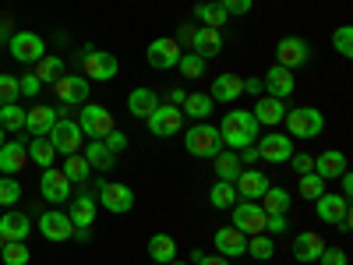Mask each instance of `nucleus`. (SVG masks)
I'll return each instance as SVG.
<instances>
[{"label":"nucleus","mask_w":353,"mask_h":265,"mask_svg":"<svg viewBox=\"0 0 353 265\" xmlns=\"http://www.w3.org/2000/svg\"><path fill=\"white\" fill-rule=\"evenodd\" d=\"M219 135H223L226 149H244V145L258 141L261 124L254 121V113H248V110H230L223 117V124H219Z\"/></svg>","instance_id":"f257e3e1"},{"label":"nucleus","mask_w":353,"mask_h":265,"mask_svg":"<svg viewBox=\"0 0 353 265\" xmlns=\"http://www.w3.org/2000/svg\"><path fill=\"white\" fill-rule=\"evenodd\" d=\"M283 124H286L290 138H304L307 141V138L321 135V128H325V113L314 110V106H293V110H286Z\"/></svg>","instance_id":"f03ea898"},{"label":"nucleus","mask_w":353,"mask_h":265,"mask_svg":"<svg viewBox=\"0 0 353 265\" xmlns=\"http://www.w3.org/2000/svg\"><path fill=\"white\" fill-rule=\"evenodd\" d=\"M314 213L321 223H329V226H339L343 233L353 230V216H350V202L339 195V191H325L321 198H314Z\"/></svg>","instance_id":"7ed1b4c3"},{"label":"nucleus","mask_w":353,"mask_h":265,"mask_svg":"<svg viewBox=\"0 0 353 265\" xmlns=\"http://www.w3.org/2000/svg\"><path fill=\"white\" fill-rule=\"evenodd\" d=\"M184 149L191 153V156H198V159H212V156H219L226 145H223V135H219V128H212V124H194L188 135H184Z\"/></svg>","instance_id":"20e7f679"},{"label":"nucleus","mask_w":353,"mask_h":265,"mask_svg":"<svg viewBox=\"0 0 353 265\" xmlns=\"http://www.w3.org/2000/svg\"><path fill=\"white\" fill-rule=\"evenodd\" d=\"M117 71H121V61H117L110 50L85 46V53H81V75L88 81H113Z\"/></svg>","instance_id":"39448f33"},{"label":"nucleus","mask_w":353,"mask_h":265,"mask_svg":"<svg viewBox=\"0 0 353 265\" xmlns=\"http://www.w3.org/2000/svg\"><path fill=\"white\" fill-rule=\"evenodd\" d=\"M145 124H149V131H152L156 138H173V135L184 131V113H181V106L159 103L149 117H145Z\"/></svg>","instance_id":"423d86ee"},{"label":"nucleus","mask_w":353,"mask_h":265,"mask_svg":"<svg viewBox=\"0 0 353 265\" xmlns=\"http://www.w3.org/2000/svg\"><path fill=\"white\" fill-rule=\"evenodd\" d=\"M106 213H117V216H124L134 209V191L121 181H103L99 184V198H96Z\"/></svg>","instance_id":"0eeeda50"},{"label":"nucleus","mask_w":353,"mask_h":265,"mask_svg":"<svg viewBox=\"0 0 353 265\" xmlns=\"http://www.w3.org/2000/svg\"><path fill=\"white\" fill-rule=\"evenodd\" d=\"M8 50H11L14 61H21V64H36V61L46 57V43H43L39 32H14L8 39Z\"/></svg>","instance_id":"6e6552de"},{"label":"nucleus","mask_w":353,"mask_h":265,"mask_svg":"<svg viewBox=\"0 0 353 265\" xmlns=\"http://www.w3.org/2000/svg\"><path fill=\"white\" fill-rule=\"evenodd\" d=\"M311 61V46H307V39H301V36H283L279 43H276V64L279 68H304Z\"/></svg>","instance_id":"1a4fd4ad"},{"label":"nucleus","mask_w":353,"mask_h":265,"mask_svg":"<svg viewBox=\"0 0 353 265\" xmlns=\"http://www.w3.org/2000/svg\"><path fill=\"white\" fill-rule=\"evenodd\" d=\"M78 128H81V135L103 141L117 124H113V113H110L106 106H81V113H78Z\"/></svg>","instance_id":"9d476101"},{"label":"nucleus","mask_w":353,"mask_h":265,"mask_svg":"<svg viewBox=\"0 0 353 265\" xmlns=\"http://www.w3.org/2000/svg\"><path fill=\"white\" fill-rule=\"evenodd\" d=\"M254 149H258V159L261 163H290L293 156V138L290 135H258L254 141Z\"/></svg>","instance_id":"9b49d317"},{"label":"nucleus","mask_w":353,"mask_h":265,"mask_svg":"<svg viewBox=\"0 0 353 265\" xmlns=\"http://www.w3.org/2000/svg\"><path fill=\"white\" fill-rule=\"evenodd\" d=\"M265 219H269V213H265L258 202H237L233 205V226L241 233H248V237L265 233Z\"/></svg>","instance_id":"f8f14e48"},{"label":"nucleus","mask_w":353,"mask_h":265,"mask_svg":"<svg viewBox=\"0 0 353 265\" xmlns=\"http://www.w3.org/2000/svg\"><path fill=\"white\" fill-rule=\"evenodd\" d=\"M46 138H50V145H53L61 156H74V153L81 149V141H85V135H81V128H78L74 121H57Z\"/></svg>","instance_id":"ddd939ff"},{"label":"nucleus","mask_w":353,"mask_h":265,"mask_svg":"<svg viewBox=\"0 0 353 265\" xmlns=\"http://www.w3.org/2000/svg\"><path fill=\"white\" fill-rule=\"evenodd\" d=\"M181 53H184V50L176 46L173 36H159V39L149 43V50H145V57H149V64H152L156 71H170V68H176Z\"/></svg>","instance_id":"4468645a"},{"label":"nucleus","mask_w":353,"mask_h":265,"mask_svg":"<svg viewBox=\"0 0 353 265\" xmlns=\"http://www.w3.org/2000/svg\"><path fill=\"white\" fill-rule=\"evenodd\" d=\"M39 233L46 241H71L74 237V223H71V216L68 213H57V209H50V213H43L39 216Z\"/></svg>","instance_id":"2eb2a0df"},{"label":"nucleus","mask_w":353,"mask_h":265,"mask_svg":"<svg viewBox=\"0 0 353 265\" xmlns=\"http://www.w3.org/2000/svg\"><path fill=\"white\" fill-rule=\"evenodd\" d=\"M261 85H265V92H269L272 99H290V96H293V88H297V78H293V71H290V68L272 64L269 71H265Z\"/></svg>","instance_id":"dca6fc26"},{"label":"nucleus","mask_w":353,"mask_h":265,"mask_svg":"<svg viewBox=\"0 0 353 265\" xmlns=\"http://www.w3.org/2000/svg\"><path fill=\"white\" fill-rule=\"evenodd\" d=\"M88 81L85 75L78 78V75H64L61 81L53 85V92H57V99H61V106H78V103H85L88 99Z\"/></svg>","instance_id":"f3484780"},{"label":"nucleus","mask_w":353,"mask_h":265,"mask_svg":"<svg viewBox=\"0 0 353 265\" xmlns=\"http://www.w3.org/2000/svg\"><path fill=\"white\" fill-rule=\"evenodd\" d=\"M269 177H265L261 170H241V177L233 181V188H237V198H244V202H261V195L269 191Z\"/></svg>","instance_id":"a211bd4d"},{"label":"nucleus","mask_w":353,"mask_h":265,"mask_svg":"<svg viewBox=\"0 0 353 265\" xmlns=\"http://www.w3.org/2000/svg\"><path fill=\"white\" fill-rule=\"evenodd\" d=\"M39 191H43V198H46V202L61 205V202H68V198H71V181H68V177H64L61 170L46 166V170H43V177H39Z\"/></svg>","instance_id":"6ab92c4d"},{"label":"nucleus","mask_w":353,"mask_h":265,"mask_svg":"<svg viewBox=\"0 0 353 265\" xmlns=\"http://www.w3.org/2000/svg\"><path fill=\"white\" fill-rule=\"evenodd\" d=\"M216 255H223V258L248 255V233H241L237 226H219L216 230Z\"/></svg>","instance_id":"aec40b11"},{"label":"nucleus","mask_w":353,"mask_h":265,"mask_svg":"<svg viewBox=\"0 0 353 265\" xmlns=\"http://www.w3.org/2000/svg\"><path fill=\"white\" fill-rule=\"evenodd\" d=\"M321 251H325V237H321V233H314V230L297 233V241H293V258H297V265L318 262Z\"/></svg>","instance_id":"412c9836"},{"label":"nucleus","mask_w":353,"mask_h":265,"mask_svg":"<svg viewBox=\"0 0 353 265\" xmlns=\"http://www.w3.org/2000/svg\"><path fill=\"white\" fill-rule=\"evenodd\" d=\"M191 53H198L201 61H212V57H219L223 53V32L219 28H194V39H191Z\"/></svg>","instance_id":"4be33fe9"},{"label":"nucleus","mask_w":353,"mask_h":265,"mask_svg":"<svg viewBox=\"0 0 353 265\" xmlns=\"http://www.w3.org/2000/svg\"><path fill=\"white\" fill-rule=\"evenodd\" d=\"M212 103H233V99H241L244 96V78L241 75H219L212 78Z\"/></svg>","instance_id":"5701e85b"},{"label":"nucleus","mask_w":353,"mask_h":265,"mask_svg":"<svg viewBox=\"0 0 353 265\" xmlns=\"http://www.w3.org/2000/svg\"><path fill=\"white\" fill-rule=\"evenodd\" d=\"M57 121H61V117H57L53 106H36V110L25 113V128H28V135H32V138H46Z\"/></svg>","instance_id":"b1692460"},{"label":"nucleus","mask_w":353,"mask_h":265,"mask_svg":"<svg viewBox=\"0 0 353 265\" xmlns=\"http://www.w3.org/2000/svg\"><path fill=\"white\" fill-rule=\"evenodd\" d=\"M25 159H28V149L21 141H4V145H0V173H4V177L21 173Z\"/></svg>","instance_id":"393cba45"},{"label":"nucleus","mask_w":353,"mask_h":265,"mask_svg":"<svg viewBox=\"0 0 353 265\" xmlns=\"http://www.w3.org/2000/svg\"><path fill=\"white\" fill-rule=\"evenodd\" d=\"M96 213H99V202H96L92 195H85V191H81V195L71 202V213H68V216H71V223H74V226L88 230V226L96 223Z\"/></svg>","instance_id":"a878e982"},{"label":"nucleus","mask_w":353,"mask_h":265,"mask_svg":"<svg viewBox=\"0 0 353 265\" xmlns=\"http://www.w3.org/2000/svg\"><path fill=\"white\" fill-rule=\"evenodd\" d=\"M254 121L258 124H269V128H279L283 124V117H286V106H283V99H272V96H261L258 103H254Z\"/></svg>","instance_id":"bb28decb"},{"label":"nucleus","mask_w":353,"mask_h":265,"mask_svg":"<svg viewBox=\"0 0 353 265\" xmlns=\"http://www.w3.org/2000/svg\"><path fill=\"white\" fill-rule=\"evenodd\" d=\"M314 173L321 177V181H332V177H343L346 173V156L339 149H329V153H321L314 159Z\"/></svg>","instance_id":"cd10ccee"},{"label":"nucleus","mask_w":353,"mask_h":265,"mask_svg":"<svg viewBox=\"0 0 353 265\" xmlns=\"http://www.w3.org/2000/svg\"><path fill=\"white\" fill-rule=\"evenodd\" d=\"M32 223H28L21 213H0V237L4 241H25Z\"/></svg>","instance_id":"c85d7f7f"},{"label":"nucleus","mask_w":353,"mask_h":265,"mask_svg":"<svg viewBox=\"0 0 353 265\" xmlns=\"http://www.w3.org/2000/svg\"><path fill=\"white\" fill-rule=\"evenodd\" d=\"M212 166H216V181H237L241 177V170H244V163L237 159V153L233 149H223L219 156H212Z\"/></svg>","instance_id":"c756f323"},{"label":"nucleus","mask_w":353,"mask_h":265,"mask_svg":"<svg viewBox=\"0 0 353 265\" xmlns=\"http://www.w3.org/2000/svg\"><path fill=\"white\" fill-rule=\"evenodd\" d=\"M81 156H85V163L92 166V170H106V173H110V170L117 166V156H113V153L106 149V145H103L99 138H92V141H88Z\"/></svg>","instance_id":"7c9ffc66"},{"label":"nucleus","mask_w":353,"mask_h":265,"mask_svg":"<svg viewBox=\"0 0 353 265\" xmlns=\"http://www.w3.org/2000/svg\"><path fill=\"white\" fill-rule=\"evenodd\" d=\"M212 110H216V103H212L209 92H191V96H184V103H181V113L191 117V121H205Z\"/></svg>","instance_id":"2f4dec72"},{"label":"nucleus","mask_w":353,"mask_h":265,"mask_svg":"<svg viewBox=\"0 0 353 265\" xmlns=\"http://www.w3.org/2000/svg\"><path fill=\"white\" fill-rule=\"evenodd\" d=\"M159 106V96L152 92V88H131V96H128V110H131V117H149L152 110Z\"/></svg>","instance_id":"473e14b6"},{"label":"nucleus","mask_w":353,"mask_h":265,"mask_svg":"<svg viewBox=\"0 0 353 265\" xmlns=\"http://www.w3.org/2000/svg\"><path fill=\"white\" fill-rule=\"evenodd\" d=\"M149 258L159 262V265H170L176 258V241L170 237V233H152L149 237Z\"/></svg>","instance_id":"72a5a7b5"},{"label":"nucleus","mask_w":353,"mask_h":265,"mask_svg":"<svg viewBox=\"0 0 353 265\" xmlns=\"http://www.w3.org/2000/svg\"><path fill=\"white\" fill-rule=\"evenodd\" d=\"M194 18H198L205 28H223L230 14L219 8V0H201V4L194 8Z\"/></svg>","instance_id":"f704fd0d"},{"label":"nucleus","mask_w":353,"mask_h":265,"mask_svg":"<svg viewBox=\"0 0 353 265\" xmlns=\"http://www.w3.org/2000/svg\"><path fill=\"white\" fill-rule=\"evenodd\" d=\"M290 205H293V195L286 188H279V184L276 188L269 184V191L261 195V209L265 213H290Z\"/></svg>","instance_id":"c9c22d12"},{"label":"nucleus","mask_w":353,"mask_h":265,"mask_svg":"<svg viewBox=\"0 0 353 265\" xmlns=\"http://www.w3.org/2000/svg\"><path fill=\"white\" fill-rule=\"evenodd\" d=\"M43 85H57L64 78V61L61 57H43V61H36V71H32Z\"/></svg>","instance_id":"e433bc0d"},{"label":"nucleus","mask_w":353,"mask_h":265,"mask_svg":"<svg viewBox=\"0 0 353 265\" xmlns=\"http://www.w3.org/2000/svg\"><path fill=\"white\" fill-rule=\"evenodd\" d=\"M25 149H28V159H32L36 166H43V170L57 159V149L50 145V138H32V141L25 145Z\"/></svg>","instance_id":"4c0bfd02"},{"label":"nucleus","mask_w":353,"mask_h":265,"mask_svg":"<svg viewBox=\"0 0 353 265\" xmlns=\"http://www.w3.org/2000/svg\"><path fill=\"white\" fill-rule=\"evenodd\" d=\"M209 202L216 205V209H233L241 198H237V188H233L230 181H216L212 191H209Z\"/></svg>","instance_id":"58836bf2"},{"label":"nucleus","mask_w":353,"mask_h":265,"mask_svg":"<svg viewBox=\"0 0 353 265\" xmlns=\"http://www.w3.org/2000/svg\"><path fill=\"white\" fill-rule=\"evenodd\" d=\"M61 173L68 177L71 184H85V181H88V173H92V166L85 163V156H78V153H74V156H68V159H64Z\"/></svg>","instance_id":"ea45409f"},{"label":"nucleus","mask_w":353,"mask_h":265,"mask_svg":"<svg viewBox=\"0 0 353 265\" xmlns=\"http://www.w3.org/2000/svg\"><path fill=\"white\" fill-rule=\"evenodd\" d=\"M248 255L258 258V262H269L276 255V241L269 233H254V237H248Z\"/></svg>","instance_id":"a19ab883"},{"label":"nucleus","mask_w":353,"mask_h":265,"mask_svg":"<svg viewBox=\"0 0 353 265\" xmlns=\"http://www.w3.org/2000/svg\"><path fill=\"white\" fill-rule=\"evenodd\" d=\"M325 184H329V181H321V177H318L314 170L301 173V195H304L307 202H314V198H321V195H325Z\"/></svg>","instance_id":"79ce46f5"},{"label":"nucleus","mask_w":353,"mask_h":265,"mask_svg":"<svg viewBox=\"0 0 353 265\" xmlns=\"http://www.w3.org/2000/svg\"><path fill=\"white\" fill-rule=\"evenodd\" d=\"M0 258H4L8 265H28V248H25V241H4V248H0Z\"/></svg>","instance_id":"37998d69"},{"label":"nucleus","mask_w":353,"mask_h":265,"mask_svg":"<svg viewBox=\"0 0 353 265\" xmlns=\"http://www.w3.org/2000/svg\"><path fill=\"white\" fill-rule=\"evenodd\" d=\"M0 128H4V131H21L25 128V110L18 103L0 106Z\"/></svg>","instance_id":"c03bdc74"},{"label":"nucleus","mask_w":353,"mask_h":265,"mask_svg":"<svg viewBox=\"0 0 353 265\" xmlns=\"http://www.w3.org/2000/svg\"><path fill=\"white\" fill-rule=\"evenodd\" d=\"M176 68H181V75H184V78H201V75H205V61H201L198 53H191V50H184V53H181Z\"/></svg>","instance_id":"a18cd8bd"},{"label":"nucleus","mask_w":353,"mask_h":265,"mask_svg":"<svg viewBox=\"0 0 353 265\" xmlns=\"http://www.w3.org/2000/svg\"><path fill=\"white\" fill-rule=\"evenodd\" d=\"M18 198H21V184L14 177H0V209H11Z\"/></svg>","instance_id":"49530a36"},{"label":"nucleus","mask_w":353,"mask_h":265,"mask_svg":"<svg viewBox=\"0 0 353 265\" xmlns=\"http://www.w3.org/2000/svg\"><path fill=\"white\" fill-rule=\"evenodd\" d=\"M18 96H21V85H18V78H14V75H0V106H11V103H18Z\"/></svg>","instance_id":"de8ad7c7"},{"label":"nucleus","mask_w":353,"mask_h":265,"mask_svg":"<svg viewBox=\"0 0 353 265\" xmlns=\"http://www.w3.org/2000/svg\"><path fill=\"white\" fill-rule=\"evenodd\" d=\"M332 46H336L339 57H353V28L350 25H339L332 32Z\"/></svg>","instance_id":"09e8293b"},{"label":"nucleus","mask_w":353,"mask_h":265,"mask_svg":"<svg viewBox=\"0 0 353 265\" xmlns=\"http://www.w3.org/2000/svg\"><path fill=\"white\" fill-rule=\"evenodd\" d=\"M219 8H223L230 18H244V14L254 8V0H219Z\"/></svg>","instance_id":"8fccbe9b"},{"label":"nucleus","mask_w":353,"mask_h":265,"mask_svg":"<svg viewBox=\"0 0 353 265\" xmlns=\"http://www.w3.org/2000/svg\"><path fill=\"white\" fill-rule=\"evenodd\" d=\"M318 262H321V265H350L346 251H343V248H329V244H325V251L318 255Z\"/></svg>","instance_id":"3c124183"},{"label":"nucleus","mask_w":353,"mask_h":265,"mask_svg":"<svg viewBox=\"0 0 353 265\" xmlns=\"http://www.w3.org/2000/svg\"><path fill=\"white\" fill-rule=\"evenodd\" d=\"M103 145H106V149H110V153L117 156V153H124V149H128V138H124L121 131H117V128H113V131H110V135L103 138Z\"/></svg>","instance_id":"603ef678"},{"label":"nucleus","mask_w":353,"mask_h":265,"mask_svg":"<svg viewBox=\"0 0 353 265\" xmlns=\"http://www.w3.org/2000/svg\"><path fill=\"white\" fill-rule=\"evenodd\" d=\"M290 226L286 213H269V219H265V233H283Z\"/></svg>","instance_id":"864d4df0"},{"label":"nucleus","mask_w":353,"mask_h":265,"mask_svg":"<svg viewBox=\"0 0 353 265\" xmlns=\"http://www.w3.org/2000/svg\"><path fill=\"white\" fill-rule=\"evenodd\" d=\"M290 166L297 170V173H307V170H314V156H307V153H293V156H290Z\"/></svg>","instance_id":"5fc2aeb1"},{"label":"nucleus","mask_w":353,"mask_h":265,"mask_svg":"<svg viewBox=\"0 0 353 265\" xmlns=\"http://www.w3.org/2000/svg\"><path fill=\"white\" fill-rule=\"evenodd\" d=\"M21 96H39V88H43V81L36 78V75H21Z\"/></svg>","instance_id":"6e6d98bb"},{"label":"nucleus","mask_w":353,"mask_h":265,"mask_svg":"<svg viewBox=\"0 0 353 265\" xmlns=\"http://www.w3.org/2000/svg\"><path fill=\"white\" fill-rule=\"evenodd\" d=\"M191 258H194V265H230V258H223V255H205V251H191Z\"/></svg>","instance_id":"4d7b16f0"},{"label":"nucleus","mask_w":353,"mask_h":265,"mask_svg":"<svg viewBox=\"0 0 353 265\" xmlns=\"http://www.w3.org/2000/svg\"><path fill=\"white\" fill-rule=\"evenodd\" d=\"M191 39H194V28L191 25H181V32H176V46H191Z\"/></svg>","instance_id":"13d9d810"},{"label":"nucleus","mask_w":353,"mask_h":265,"mask_svg":"<svg viewBox=\"0 0 353 265\" xmlns=\"http://www.w3.org/2000/svg\"><path fill=\"white\" fill-rule=\"evenodd\" d=\"M244 92H251V96H261V92H265L261 78H244Z\"/></svg>","instance_id":"bf43d9fd"},{"label":"nucleus","mask_w":353,"mask_h":265,"mask_svg":"<svg viewBox=\"0 0 353 265\" xmlns=\"http://www.w3.org/2000/svg\"><path fill=\"white\" fill-rule=\"evenodd\" d=\"M237 153H241L237 156L241 163H258V149H254V145H244V149H237Z\"/></svg>","instance_id":"052dcab7"},{"label":"nucleus","mask_w":353,"mask_h":265,"mask_svg":"<svg viewBox=\"0 0 353 265\" xmlns=\"http://www.w3.org/2000/svg\"><path fill=\"white\" fill-rule=\"evenodd\" d=\"M339 181H343V191H339V195H343V198L350 202V195H353V177H350V170H346V173L339 177Z\"/></svg>","instance_id":"680f3d73"},{"label":"nucleus","mask_w":353,"mask_h":265,"mask_svg":"<svg viewBox=\"0 0 353 265\" xmlns=\"http://www.w3.org/2000/svg\"><path fill=\"white\" fill-rule=\"evenodd\" d=\"M184 96H188L184 88H173V92L166 96V103H170V106H181V103H184Z\"/></svg>","instance_id":"e2e57ef3"},{"label":"nucleus","mask_w":353,"mask_h":265,"mask_svg":"<svg viewBox=\"0 0 353 265\" xmlns=\"http://www.w3.org/2000/svg\"><path fill=\"white\" fill-rule=\"evenodd\" d=\"M4 135H8V131H4V128H0V145H4Z\"/></svg>","instance_id":"0e129e2a"},{"label":"nucleus","mask_w":353,"mask_h":265,"mask_svg":"<svg viewBox=\"0 0 353 265\" xmlns=\"http://www.w3.org/2000/svg\"><path fill=\"white\" fill-rule=\"evenodd\" d=\"M170 265H184V262H170Z\"/></svg>","instance_id":"69168bd1"},{"label":"nucleus","mask_w":353,"mask_h":265,"mask_svg":"<svg viewBox=\"0 0 353 265\" xmlns=\"http://www.w3.org/2000/svg\"><path fill=\"white\" fill-rule=\"evenodd\" d=\"M0 248H4V237H0Z\"/></svg>","instance_id":"338daca9"}]
</instances>
